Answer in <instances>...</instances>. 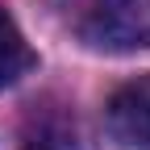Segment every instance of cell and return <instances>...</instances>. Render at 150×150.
I'll return each mask as SVG.
<instances>
[{
    "mask_svg": "<svg viewBox=\"0 0 150 150\" xmlns=\"http://www.w3.org/2000/svg\"><path fill=\"white\" fill-rule=\"evenodd\" d=\"M17 150H96L92 134L67 104H33L21 121Z\"/></svg>",
    "mask_w": 150,
    "mask_h": 150,
    "instance_id": "7a4b0ae2",
    "label": "cell"
},
{
    "mask_svg": "<svg viewBox=\"0 0 150 150\" xmlns=\"http://www.w3.org/2000/svg\"><path fill=\"white\" fill-rule=\"evenodd\" d=\"M75 33L96 50H146L150 46V0H83Z\"/></svg>",
    "mask_w": 150,
    "mask_h": 150,
    "instance_id": "6da1fadb",
    "label": "cell"
},
{
    "mask_svg": "<svg viewBox=\"0 0 150 150\" xmlns=\"http://www.w3.org/2000/svg\"><path fill=\"white\" fill-rule=\"evenodd\" d=\"M33 50L25 42V33L17 29V21L0 8V88H13L21 75L33 71Z\"/></svg>",
    "mask_w": 150,
    "mask_h": 150,
    "instance_id": "277c9868",
    "label": "cell"
},
{
    "mask_svg": "<svg viewBox=\"0 0 150 150\" xmlns=\"http://www.w3.org/2000/svg\"><path fill=\"white\" fill-rule=\"evenodd\" d=\"M104 121L112 142L129 150H150V71L125 79L104 104Z\"/></svg>",
    "mask_w": 150,
    "mask_h": 150,
    "instance_id": "3957f363",
    "label": "cell"
}]
</instances>
